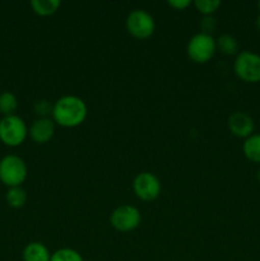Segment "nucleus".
Here are the masks:
<instances>
[{
    "label": "nucleus",
    "instance_id": "obj_23",
    "mask_svg": "<svg viewBox=\"0 0 260 261\" xmlns=\"http://www.w3.org/2000/svg\"><path fill=\"white\" fill-rule=\"evenodd\" d=\"M257 180H259V182H260V168H259V171H257Z\"/></svg>",
    "mask_w": 260,
    "mask_h": 261
},
{
    "label": "nucleus",
    "instance_id": "obj_1",
    "mask_svg": "<svg viewBox=\"0 0 260 261\" xmlns=\"http://www.w3.org/2000/svg\"><path fill=\"white\" fill-rule=\"evenodd\" d=\"M88 115L87 105L81 97L63 96L54 103L53 120L63 127H76L84 122Z\"/></svg>",
    "mask_w": 260,
    "mask_h": 261
},
{
    "label": "nucleus",
    "instance_id": "obj_15",
    "mask_svg": "<svg viewBox=\"0 0 260 261\" xmlns=\"http://www.w3.org/2000/svg\"><path fill=\"white\" fill-rule=\"evenodd\" d=\"M18 109V99L12 92H3L0 93V114L3 116H12L15 115Z\"/></svg>",
    "mask_w": 260,
    "mask_h": 261
},
{
    "label": "nucleus",
    "instance_id": "obj_17",
    "mask_svg": "<svg viewBox=\"0 0 260 261\" xmlns=\"http://www.w3.org/2000/svg\"><path fill=\"white\" fill-rule=\"evenodd\" d=\"M50 261H84L82 255L78 251L73 249H68V247H64V249L56 250L54 254H51V260Z\"/></svg>",
    "mask_w": 260,
    "mask_h": 261
},
{
    "label": "nucleus",
    "instance_id": "obj_22",
    "mask_svg": "<svg viewBox=\"0 0 260 261\" xmlns=\"http://www.w3.org/2000/svg\"><path fill=\"white\" fill-rule=\"evenodd\" d=\"M255 24H256V28H257V31H259V32H260V14L257 15L256 20H255Z\"/></svg>",
    "mask_w": 260,
    "mask_h": 261
},
{
    "label": "nucleus",
    "instance_id": "obj_4",
    "mask_svg": "<svg viewBox=\"0 0 260 261\" xmlns=\"http://www.w3.org/2000/svg\"><path fill=\"white\" fill-rule=\"evenodd\" d=\"M217 51L216 40L212 35L199 32L189 40L186 54L189 59L196 64H205L212 60Z\"/></svg>",
    "mask_w": 260,
    "mask_h": 261
},
{
    "label": "nucleus",
    "instance_id": "obj_7",
    "mask_svg": "<svg viewBox=\"0 0 260 261\" xmlns=\"http://www.w3.org/2000/svg\"><path fill=\"white\" fill-rule=\"evenodd\" d=\"M142 214L133 205H120L110 216V223L119 232H132L139 227Z\"/></svg>",
    "mask_w": 260,
    "mask_h": 261
},
{
    "label": "nucleus",
    "instance_id": "obj_24",
    "mask_svg": "<svg viewBox=\"0 0 260 261\" xmlns=\"http://www.w3.org/2000/svg\"><path fill=\"white\" fill-rule=\"evenodd\" d=\"M257 8H259V12H260V2L257 3Z\"/></svg>",
    "mask_w": 260,
    "mask_h": 261
},
{
    "label": "nucleus",
    "instance_id": "obj_16",
    "mask_svg": "<svg viewBox=\"0 0 260 261\" xmlns=\"http://www.w3.org/2000/svg\"><path fill=\"white\" fill-rule=\"evenodd\" d=\"M217 50L221 51L224 55H237L239 51V42L236 38L231 35H222L219 36L218 40H216Z\"/></svg>",
    "mask_w": 260,
    "mask_h": 261
},
{
    "label": "nucleus",
    "instance_id": "obj_14",
    "mask_svg": "<svg viewBox=\"0 0 260 261\" xmlns=\"http://www.w3.org/2000/svg\"><path fill=\"white\" fill-rule=\"evenodd\" d=\"M27 191L22 188V186H17V188H9L5 195V200H7L8 205L13 209H20L25 205L27 203Z\"/></svg>",
    "mask_w": 260,
    "mask_h": 261
},
{
    "label": "nucleus",
    "instance_id": "obj_5",
    "mask_svg": "<svg viewBox=\"0 0 260 261\" xmlns=\"http://www.w3.org/2000/svg\"><path fill=\"white\" fill-rule=\"evenodd\" d=\"M235 74L246 83L260 82V55L252 51H241L233 63Z\"/></svg>",
    "mask_w": 260,
    "mask_h": 261
},
{
    "label": "nucleus",
    "instance_id": "obj_9",
    "mask_svg": "<svg viewBox=\"0 0 260 261\" xmlns=\"http://www.w3.org/2000/svg\"><path fill=\"white\" fill-rule=\"evenodd\" d=\"M228 130L232 135L242 139H247L254 134L255 130V121L247 112L236 111L232 115H229L228 121Z\"/></svg>",
    "mask_w": 260,
    "mask_h": 261
},
{
    "label": "nucleus",
    "instance_id": "obj_18",
    "mask_svg": "<svg viewBox=\"0 0 260 261\" xmlns=\"http://www.w3.org/2000/svg\"><path fill=\"white\" fill-rule=\"evenodd\" d=\"M194 5H195L196 10L203 17H205V15H213L221 7V2L219 0H196L194 2Z\"/></svg>",
    "mask_w": 260,
    "mask_h": 261
},
{
    "label": "nucleus",
    "instance_id": "obj_20",
    "mask_svg": "<svg viewBox=\"0 0 260 261\" xmlns=\"http://www.w3.org/2000/svg\"><path fill=\"white\" fill-rule=\"evenodd\" d=\"M200 28L201 32L206 33V35H212L213 31H216L217 28V19L214 15H205L203 17L200 22Z\"/></svg>",
    "mask_w": 260,
    "mask_h": 261
},
{
    "label": "nucleus",
    "instance_id": "obj_12",
    "mask_svg": "<svg viewBox=\"0 0 260 261\" xmlns=\"http://www.w3.org/2000/svg\"><path fill=\"white\" fill-rule=\"evenodd\" d=\"M242 152L247 160L260 165V134H252L251 137L245 139Z\"/></svg>",
    "mask_w": 260,
    "mask_h": 261
},
{
    "label": "nucleus",
    "instance_id": "obj_2",
    "mask_svg": "<svg viewBox=\"0 0 260 261\" xmlns=\"http://www.w3.org/2000/svg\"><path fill=\"white\" fill-rule=\"evenodd\" d=\"M28 176L24 161L15 154H8L0 160V181L8 188L22 186Z\"/></svg>",
    "mask_w": 260,
    "mask_h": 261
},
{
    "label": "nucleus",
    "instance_id": "obj_6",
    "mask_svg": "<svg viewBox=\"0 0 260 261\" xmlns=\"http://www.w3.org/2000/svg\"><path fill=\"white\" fill-rule=\"evenodd\" d=\"M125 25L129 35L138 40H147L155 31L154 18L144 9L132 10L127 14Z\"/></svg>",
    "mask_w": 260,
    "mask_h": 261
},
{
    "label": "nucleus",
    "instance_id": "obj_19",
    "mask_svg": "<svg viewBox=\"0 0 260 261\" xmlns=\"http://www.w3.org/2000/svg\"><path fill=\"white\" fill-rule=\"evenodd\" d=\"M53 109L54 105H51L47 99H40L35 103L33 110H35L36 115H37L40 119H45L48 117V115H53Z\"/></svg>",
    "mask_w": 260,
    "mask_h": 261
},
{
    "label": "nucleus",
    "instance_id": "obj_3",
    "mask_svg": "<svg viewBox=\"0 0 260 261\" xmlns=\"http://www.w3.org/2000/svg\"><path fill=\"white\" fill-rule=\"evenodd\" d=\"M28 135L27 125L22 117L17 115L3 116L0 119V142L10 148L23 144Z\"/></svg>",
    "mask_w": 260,
    "mask_h": 261
},
{
    "label": "nucleus",
    "instance_id": "obj_21",
    "mask_svg": "<svg viewBox=\"0 0 260 261\" xmlns=\"http://www.w3.org/2000/svg\"><path fill=\"white\" fill-rule=\"evenodd\" d=\"M168 7L173 8L176 10H185L191 5L190 0H168Z\"/></svg>",
    "mask_w": 260,
    "mask_h": 261
},
{
    "label": "nucleus",
    "instance_id": "obj_8",
    "mask_svg": "<svg viewBox=\"0 0 260 261\" xmlns=\"http://www.w3.org/2000/svg\"><path fill=\"white\" fill-rule=\"evenodd\" d=\"M161 181L150 172H140L133 181V190L138 199L143 201H153L161 194Z\"/></svg>",
    "mask_w": 260,
    "mask_h": 261
},
{
    "label": "nucleus",
    "instance_id": "obj_13",
    "mask_svg": "<svg viewBox=\"0 0 260 261\" xmlns=\"http://www.w3.org/2000/svg\"><path fill=\"white\" fill-rule=\"evenodd\" d=\"M61 3L59 0H32L31 8L40 17H50L55 14L60 8Z\"/></svg>",
    "mask_w": 260,
    "mask_h": 261
},
{
    "label": "nucleus",
    "instance_id": "obj_10",
    "mask_svg": "<svg viewBox=\"0 0 260 261\" xmlns=\"http://www.w3.org/2000/svg\"><path fill=\"white\" fill-rule=\"evenodd\" d=\"M31 139L37 144H46L53 139L55 134V122L50 117L36 119L28 130Z\"/></svg>",
    "mask_w": 260,
    "mask_h": 261
},
{
    "label": "nucleus",
    "instance_id": "obj_11",
    "mask_svg": "<svg viewBox=\"0 0 260 261\" xmlns=\"http://www.w3.org/2000/svg\"><path fill=\"white\" fill-rule=\"evenodd\" d=\"M23 261H50L51 252L42 242H30L22 252Z\"/></svg>",
    "mask_w": 260,
    "mask_h": 261
}]
</instances>
